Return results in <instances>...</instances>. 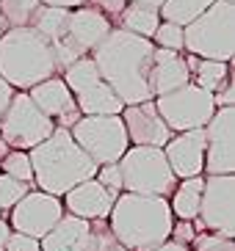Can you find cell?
Listing matches in <instances>:
<instances>
[{"mask_svg": "<svg viewBox=\"0 0 235 251\" xmlns=\"http://www.w3.org/2000/svg\"><path fill=\"white\" fill-rule=\"evenodd\" d=\"M8 237H11V226H8V221H6V218H0V251L6 249Z\"/></svg>", "mask_w": 235, "mask_h": 251, "instance_id": "cell-41", "label": "cell"}, {"mask_svg": "<svg viewBox=\"0 0 235 251\" xmlns=\"http://www.w3.org/2000/svg\"><path fill=\"white\" fill-rule=\"evenodd\" d=\"M11 97H14V89L8 86L3 77H0V116H3V111L8 108V102H11Z\"/></svg>", "mask_w": 235, "mask_h": 251, "instance_id": "cell-39", "label": "cell"}, {"mask_svg": "<svg viewBox=\"0 0 235 251\" xmlns=\"http://www.w3.org/2000/svg\"><path fill=\"white\" fill-rule=\"evenodd\" d=\"M202 188H205V174L199 177L180 179L175 185V191L169 193V207L175 221H194L199 215V201H202Z\"/></svg>", "mask_w": 235, "mask_h": 251, "instance_id": "cell-21", "label": "cell"}, {"mask_svg": "<svg viewBox=\"0 0 235 251\" xmlns=\"http://www.w3.org/2000/svg\"><path fill=\"white\" fill-rule=\"evenodd\" d=\"M119 119H122V125H125V133H127L130 147L163 149L166 141L172 138V130L163 125V119L158 116L152 100L139 102V105H125L122 113H119Z\"/></svg>", "mask_w": 235, "mask_h": 251, "instance_id": "cell-14", "label": "cell"}, {"mask_svg": "<svg viewBox=\"0 0 235 251\" xmlns=\"http://www.w3.org/2000/svg\"><path fill=\"white\" fill-rule=\"evenodd\" d=\"M152 52L155 45L149 39H141L122 28H111V33L88 55L103 83H108L111 91L122 100V105H139L152 100L149 91Z\"/></svg>", "mask_w": 235, "mask_h": 251, "instance_id": "cell-1", "label": "cell"}, {"mask_svg": "<svg viewBox=\"0 0 235 251\" xmlns=\"http://www.w3.org/2000/svg\"><path fill=\"white\" fill-rule=\"evenodd\" d=\"M94 179L103 188H108L111 193H122V171H119V163H105V166H97Z\"/></svg>", "mask_w": 235, "mask_h": 251, "instance_id": "cell-33", "label": "cell"}, {"mask_svg": "<svg viewBox=\"0 0 235 251\" xmlns=\"http://www.w3.org/2000/svg\"><path fill=\"white\" fill-rule=\"evenodd\" d=\"M0 218H6V213H3V210H0Z\"/></svg>", "mask_w": 235, "mask_h": 251, "instance_id": "cell-46", "label": "cell"}, {"mask_svg": "<svg viewBox=\"0 0 235 251\" xmlns=\"http://www.w3.org/2000/svg\"><path fill=\"white\" fill-rule=\"evenodd\" d=\"M205 174H235V108H216L205 125Z\"/></svg>", "mask_w": 235, "mask_h": 251, "instance_id": "cell-12", "label": "cell"}, {"mask_svg": "<svg viewBox=\"0 0 235 251\" xmlns=\"http://www.w3.org/2000/svg\"><path fill=\"white\" fill-rule=\"evenodd\" d=\"M42 6H53V8H66V11H72V8H81L86 6L88 0H39Z\"/></svg>", "mask_w": 235, "mask_h": 251, "instance_id": "cell-38", "label": "cell"}, {"mask_svg": "<svg viewBox=\"0 0 235 251\" xmlns=\"http://www.w3.org/2000/svg\"><path fill=\"white\" fill-rule=\"evenodd\" d=\"M185 58V67L191 72V83L199 86L202 91H219L224 83L233 77V67L224 64V61H202L197 55H183Z\"/></svg>", "mask_w": 235, "mask_h": 251, "instance_id": "cell-22", "label": "cell"}, {"mask_svg": "<svg viewBox=\"0 0 235 251\" xmlns=\"http://www.w3.org/2000/svg\"><path fill=\"white\" fill-rule=\"evenodd\" d=\"M183 50L202 61H224L235 55V6L216 0L205 14L183 28Z\"/></svg>", "mask_w": 235, "mask_h": 251, "instance_id": "cell-5", "label": "cell"}, {"mask_svg": "<svg viewBox=\"0 0 235 251\" xmlns=\"http://www.w3.org/2000/svg\"><path fill=\"white\" fill-rule=\"evenodd\" d=\"M25 94L30 97V102L36 105L56 127L69 130V127L81 119V111H78V105H75V97H72V91L66 89V83L61 80V75H53L47 80L36 83V86L28 89Z\"/></svg>", "mask_w": 235, "mask_h": 251, "instance_id": "cell-13", "label": "cell"}, {"mask_svg": "<svg viewBox=\"0 0 235 251\" xmlns=\"http://www.w3.org/2000/svg\"><path fill=\"white\" fill-rule=\"evenodd\" d=\"M53 75H59L53 47L30 25L8 28L0 36V77L14 91H28Z\"/></svg>", "mask_w": 235, "mask_h": 251, "instance_id": "cell-4", "label": "cell"}, {"mask_svg": "<svg viewBox=\"0 0 235 251\" xmlns=\"http://www.w3.org/2000/svg\"><path fill=\"white\" fill-rule=\"evenodd\" d=\"M69 135L97 166L119 163V157L130 147L119 116H81L69 127Z\"/></svg>", "mask_w": 235, "mask_h": 251, "instance_id": "cell-8", "label": "cell"}, {"mask_svg": "<svg viewBox=\"0 0 235 251\" xmlns=\"http://www.w3.org/2000/svg\"><path fill=\"white\" fill-rule=\"evenodd\" d=\"M114 199H117V193H111L91 177L86 182L75 185L72 191H66L61 196V204H64V213L78 215L83 221H105L114 207Z\"/></svg>", "mask_w": 235, "mask_h": 251, "instance_id": "cell-17", "label": "cell"}, {"mask_svg": "<svg viewBox=\"0 0 235 251\" xmlns=\"http://www.w3.org/2000/svg\"><path fill=\"white\" fill-rule=\"evenodd\" d=\"M61 80L66 83V89L72 91V97H75L78 91L94 86V83L103 80V77H100V72H97L91 55H83V58H78L75 64H69V67L61 72Z\"/></svg>", "mask_w": 235, "mask_h": 251, "instance_id": "cell-26", "label": "cell"}, {"mask_svg": "<svg viewBox=\"0 0 235 251\" xmlns=\"http://www.w3.org/2000/svg\"><path fill=\"white\" fill-rule=\"evenodd\" d=\"M127 3H139V6H147V8H155V11H158L166 0H127Z\"/></svg>", "mask_w": 235, "mask_h": 251, "instance_id": "cell-42", "label": "cell"}, {"mask_svg": "<svg viewBox=\"0 0 235 251\" xmlns=\"http://www.w3.org/2000/svg\"><path fill=\"white\" fill-rule=\"evenodd\" d=\"M213 102H216V108H235V83H233V77H230L219 91H213Z\"/></svg>", "mask_w": 235, "mask_h": 251, "instance_id": "cell-37", "label": "cell"}, {"mask_svg": "<svg viewBox=\"0 0 235 251\" xmlns=\"http://www.w3.org/2000/svg\"><path fill=\"white\" fill-rule=\"evenodd\" d=\"M6 155H8V144H6L3 138H0V160H3Z\"/></svg>", "mask_w": 235, "mask_h": 251, "instance_id": "cell-43", "label": "cell"}, {"mask_svg": "<svg viewBox=\"0 0 235 251\" xmlns=\"http://www.w3.org/2000/svg\"><path fill=\"white\" fill-rule=\"evenodd\" d=\"M6 30H8V28H6V23H3V17H0V36H3Z\"/></svg>", "mask_w": 235, "mask_h": 251, "instance_id": "cell-44", "label": "cell"}, {"mask_svg": "<svg viewBox=\"0 0 235 251\" xmlns=\"http://www.w3.org/2000/svg\"><path fill=\"white\" fill-rule=\"evenodd\" d=\"M28 157L33 169V188L56 199L97 174V163L75 144L69 130L64 127H56L50 138L28 149Z\"/></svg>", "mask_w": 235, "mask_h": 251, "instance_id": "cell-3", "label": "cell"}, {"mask_svg": "<svg viewBox=\"0 0 235 251\" xmlns=\"http://www.w3.org/2000/svg\"><path fill=\"white\" fill-rule=\"evenodd\" d=\"M152 102L158 116L163 119V125L172 130V135L188 133V130H202L216 113L213 94L202 91L194 83H185L183 89L155 97Z\"/></svg>", "mask_w": 235, "mask_h": 251, "instance_id": "cell-7", "label": "cell"}, {"mask_svg": "<svg viewBox=\"0 0 235 251\" xmlns=\"http://www.w3.org/2000/svg\"><path fill=\"white\" fill-rule=\"evenodd\" d=\"M108 226L127 251H149L169 240L172 215L169 199L163 196H144V193H119L108 213Z\"/></svg>", "mask_w": 235, "mask_h": 251, "instance_id": "cell-2", "label": "cell"}, {"mask_svg": "<svg viewBox=\"0 0 235 251\" xmlns=\"http://www.w3.org/2000/svg\"><path fill=\"white\" fill-rule=\"evenodd\" d=\"M56 125L30 102L25 91H14L8 108L0 116V138L8 144V149H28L39 147L44 138H50Z\"/></svg>", "mask_w": 235, "mask_h": 251, "instance_id": "cell-9", "label": "cell"}, {"mask_svg": "<svg viewBox=\"0 0 235 251\" xmlns=\"http://www.w3.org/2000/svg\"><path fill=\"white\" fill-rule=\"evenodd\" d=\"M149 251H191V249H188V246L175 243V240H163L161 246H155V249H149Z\"/></svg>", "mask_w": 235, "mask_h": 251, "instance_id": "cell-40", "label": "cell"}, {"mask_svg": "<svg viewBox=\"0 0 235 251\" xmlns=\"http://www.w3.org/2000/svg\"><path fill=\"white\" fill-rule=\"evenodd\" d=\"M163 155L177 179L205 174V127L188 130V133H175L166 141Z\"/></svg>", "mask_w": 235, "mask_h": 251, "instance_id": "cell-15", "label": "cell"}, {"mask_svg": "<svg viewBox=\"0 0 235 251\" xmlns=\"http://www.w3.org/2000/svg\"><path fill=\"white\" fill-rule=\"evenodd\" d=\"M88 229H91V221L64 213L61 221L39 240V246H42V251H86Z\"/></svg>", "mask_w": 235, "mask_h": 251, "instance_id": "cell-19", "label": "cell"}, {"mask_svg": "<svg viewBox=\"0 0 235 251\" xmlns=\"http://www.w3.org/2000/svg\"><path fill=\"white\" fill-rule=\"evenodd\" d=\"M221 3H233V6H235V0H221Z\"/></svg>", "mask_w": 235, "mask_h": 251, "instance_id": "cell-45", "label": "cell"}, {"mask_svg": "<svg viewBox=\"0 0 235 251\" xmlns=\"http://www.w3.org/2000/svg\"><path fill=\"white\" fill-rule=\"evenodd\" d=\"M111 28H114V23H111L105 14H100V11L91 8V6H81V8H72V11H69L66 36L61 39V42H66V45L83 58V55H88V52L108 36ZM56 45H59V42H56Z\"/></svg>", "mask_w": 235, "mask_h": 251, "instance_id": "cell-16", "label": "cell"}, {"mask_svg": "<svg viewBox=\"0 0 235 251\" xmlns=\"http://www.w3.org/2000/svg\"><path fill=\"white\" fill-rule=\"evenodd\" d=\"M0 174L17 179V182H25L33 188V169H30V157L28 152L22 149H8V155L0 160Z\"/></svg>", "mask_w": 235, "mask_h": 251, "instance_id": "cell-28", "label": "cell"}, {"mask_svg": "<svg viewBox=\"0 0 235 251\" xmlns=\"http://www.w3.org/2000/svg\"><path fill=\"white\" fill-rule=\"evenodd\" d=\"M185 83H191V72L185 67L183 52H172V50L155 47L152 67H149V91H152V100L161 94L183 89Z\"/></svg>", "mask_w": 235, "mask_h": 251, "instance_id": "cell-18", "label": "cell"}, {"mask_svg": "<svg viewBox=\"0 0 235 251\" xmlns=\"http://www.w3.org/2000/svg\"><path fill=\"white\" fill-rule=\"evenodd\" d=\"M119 171H122V191L125 193L169 199V193L177 185V177L172 174L163 149L155 147H127V152L119 157Z\"/></svg>", "mask_w": 235, "mask_h": 251, "instance_id": "cell-6", "label": "cell"}, {"mask_svg": "<svg viewBox=\"0 0 235 251\" xmlns=\"http://www.w3.org/2000/svg\"><path fill=\"white\" fill-rule=\"evenodd\" d=\"M194 226L216 232L224 237H235V174H205L199 215Z\"/></svg>", "mask_w": 235, "mask_h": 251, "instance_id": "cell-10", "label": "cell"}, {"mask_svg": "<svg viewBox=\"0 0 235 251\" xmlns=\"http://www.w3.org/2000/svg\"><path fill=\"white\" fill-rule=\"evenodd\" d=\"M3 251H42V246H39V240H33V237L11 232V237H8V243Z\"/></svg>", "mask_w": 235, "mask_h": 251, "instance_id": "cell-35", "label": "cell"}, {"mask_svg": "<svg viewBox=\"0 0 235 251\" xmlns=\"http://www.w3.org/2000/svg\"><path fill=\"white\" fill-rule=\"evenodd\" d=\"M188 249L191 251H235V243L233 237L216 235V232H199Z\"/></svg>", "mask_w": 235, "mask_h": 251, "instance_id": "cell-32", "label": "cell"}, {"mask_svg": "<svg viewBox=\"0 0 235 251\" xmlns=\"http://www.w3.org/2000/svg\"><path fill=\"white\" fill-rule=\"evenodd\" d=\"M28 191H33L30 185L17 182V179L6 177V174H0V210H3V213H8V210H11V207H14Z\"/></svg>", "mask_w": 235, "mask_h": 251, "instance_id": "cell-31", "label": "cell"}, {"mask_svg": "<svg viewBox=\"0 0 235 251\" xmlns=\"http://www.w3.org/2000/svg\"><path fill=\"white\" fill-rule=\"evenodd\" d=\"M197 235L199 232H197V226H194V221H175L172 224L169 240H175V243H180V246H191Z\"/></svg>", "mask_w": 235, "mask_h": 251, "instance_id": "cell-34", "label": "cell"}, {"mask_svg": "<svg viewBox=\"0 0 235 251\" xmlns=\"http://www.w3.org/2000/svg\"><path fill=\"white\" fill-rule=\"evenodd\" d=\"M61 215H64L61 199H56L50 193H42V191L33 188V191H28L11 210H8L6 221H8V226H11V232H17V235L42 240V237L61 221Z\"/></svg>", "mask_w": 235, "mask_h": 251, "instance_id": "cell-11", "label": "cell"}, {"mask_svg": "<svg viewBox=\"0 0 235 251\" xmlns=\"http://www.w3.org/2000/svg\"><path fill=\"white\" fill-rule=\"evenodd\" d=\"M88 3H91V8H97L100 14L108 17V20L111 17L117 20V17L122 14V8L127 6V0H88Z\"/></svg>", "mask_w": 235, "mask_h": 251, "instance_id": "cell-36", "label": "cell"}, {"mask_svg": "<svg viewBox=\"0 0 235 251\" xmlns=\"http://www.w3.org/2000/svg\"><path fill=\"white\" fill-rule=\"evenodd\" d=\"M75 105H78L81 116H119L122 108H125L122 100H119V97L111 91L108 83H103V80H97L94 86L78 91V94H75Z\"/></svg>", "mask_w": 235, "mask_h": 251, "instance_id": "cell-20", "label": "cell"}, {"mask_svg": "<svg viewBox=\"0 0 235 251\" xmlns=\"http://www.w3.org/2000/svg\"><path fill=\"white\" fill-rule=\"evenodd\" d=\"M117 23L114 28H122L127 33H136L141 39H152L155 28L161 25V14L155 11V8H147V6H139V3H127L122 8V14L117 17Z\"/></svg>", "mask_w": 235, "mask_h": 251, "instance_id": "cell-23", "label": "cell"}, {"mask_svg": "<svg viewBox=\"0 0 235 251\" xmlns=\"http://www.w3.org/2000/svg\"><path fill=\"white\" fill-rule=\"evenodd\" d=\"M66 20H69V11L66 8H53V6H39L36 17H33V23L30 28L36 30L39 36H44L50 42V47L56 42L66 36Z\"/></svg>", "mask_w": 235, "mask_h": 251, "instance_id": "cell-24", "label": "cell"}, {"mask_svg": "<svg viewBox=\"0 0 235 251\" xmlns=\"http://www.w3.org/2000/svg\"><path fill=\"white\" fill-rule=\"evenodd\" d=\"M39 0H0V17L6 28H28L39 11Z\"/></svg>", "mask_w": 235, "mask_h": 251, "instance_id": "cell-27", "label": "cell"}, {"mask_svg": "<svg viewBox=\"0 0 235 251\" xmlns=\"http://www.w3.org/2000/svg\"><path fill=\"white\" fill-rule=\"evenodd\" d=\"M155 47L161 50H172V52H183V25H175V23H163L155 28L152 39H149Z\"/></svg>", "mask_w": 235, "mask_h": 251, "instance_id": "cell-30", "label": "cell"}, {"mask_svg": "<svg viewBox=\"0 0 235 251\" xmlns=\"http://www.w3.org/2000/svg\"><path fill=\"white\" fill-rule=\"evenodd\" d=\"M86 251H127V249L114 237L108 221H91V229H88V249Z\"/></svg>", "mask_w": 235, "mask_h": 251, "instance_id": "cell-29", "label": "cell"}, {"mask_svg": "<svg viewBox=\"0 0 235 251\" xmlns=\"http://www.w3.org/2000/svg\"><path fill=\"white\" fill-rule=\"evenodd\" d=\"M216 0H166L158 14H161L163 23H175V25H188L194 23L199 14H205L207 8L213 6Z\"/></svg>", "mask_w": 235, "mask_h": 251, "instance_id": "cell-25", "label": "cell"}]
</instances>
